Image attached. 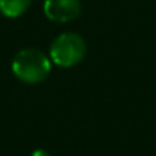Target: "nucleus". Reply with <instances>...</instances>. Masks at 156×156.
Instances as JSON below:
<instances>
[{
  "instance_id": "3",
  "label": "nucleus",
  "mask_w": 156,
  "mask_h": 156,
  "mask_svg": "<svg viewBox=\"0 0 156 156\" xmlns=\"http://www.w3.org/2000/svg\"><path fill=\"white\" fill-rule=\"evenodd\" d=\"M43 11L49 20L66 23L80 16L81 3L80 0H44Z\"/></svg>"
},
{
  "instance_id": "5",
  "label": "nucleus",
  "mask_w": 156,
  "mask_h": 156,
  "mask_svg": "<svg viewBox=\"0 0 156 156\" xmlns=\"http://www.w3.org/2000/svg\"><path fill=\"white\" fill-rule=\"evenodd\" d=\"M31 156H51L49 154V151H46V150H35V151H32V154Z\"/></svg>"
},
{
  "instance_id": "4",
  "label": "nucleus",
  "mask_w": 156,
  "mask_h": 156,
  "mask_svg": "<svg viewBox=\"0 0 156 156\" xmlns=\"http://www.w3.org/2000/svg\"><path fill=\"white\" fill-rule=\"evenodd\" d=\"M32 0H0V12L5 17L16 19L28 11Z\"/></svg>"
},
{
  "instance_id": "1",
  "label": "nucleus",
  "mask_w": 156,
  "mask_h": 156,
  "mask_svg": "<svg viewBox=\"0 0 156 156\" xmlns=\"http://www.w3.org/2000/svg\"><path fill=\"white\" fill-rule=\"evenodd\" d=\"M12 72L20 81L35 84L43 81L51 72V60L40 49H22L12 60Z\"/></svg>"
},
{
  "instance_id": "2",
  "label": "nucleus",
  "mask_w": 156,
  "mask_h": 156,
  "mask_svg": "<svg viewBox=\"0 0 156 156\" xmlns=\"http://www.w3.org/2000/svg\"><path fill=\"white\" fill-rule=\"evenodd\" d=\"M49 54L55 64L70 67L83 60L86 54V41L75 32H64L52 41Z\"/></svg>"
}]
</instances>
